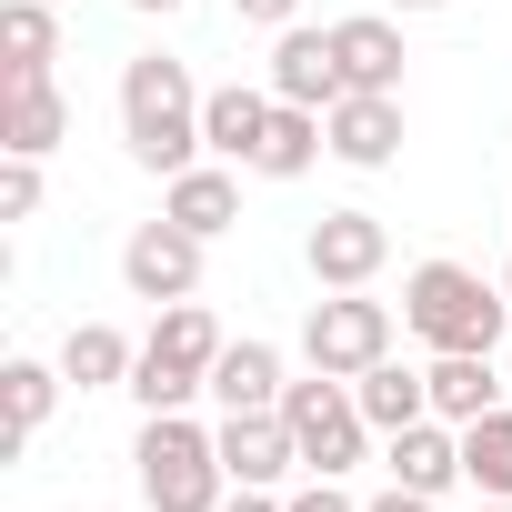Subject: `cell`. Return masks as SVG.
I'll list each match as a JSON object with an SVG mask.
<instances>
[{"instance_id": "8992f818", "label": "cell", "mask_w": 512, "mask_h": 512, "mask_svg": "<svg viewBox=\"0 0 512 512\" xmlns=\"http://www.w3.org/2000/svg\"><path fill=\"white\" fill-rule=\"evenodd\" d=\"M382 352H392V302H372V292H332V302H312V322H302V362H312V372L362 382Z\"/></svg>"}, {"instance_id": "277c9868", "label": "cell", "mask_w": 512, "mask_h": 512, "mask_svg": "<svg viewBox=\"0 0 512 512\" xmlns=\"http://www.w3.org/2000/svg\"><path fill=\"white\" fill-rule=\"evenodd\" d=\"M211 362H221V322L201 302H171L151 322V342H141V362H131L121 392H141V412H181L191 392H211Z\"/></svg>"}, {"instance_id": "9a60e30c", "label": "cell", "mask_w": 512, "mask_h": 512, "mask_svg": "<svg viewBox=\"0 0 512 512\" xmlns=\"http://www.w3.org/2000/svg\"><path fill=\"white\" fill-rule=\"evenodd\" d=\"M161 211H171L181 231L221 241V231L241 221V181H231V161H191V171H171V181H161Z\"/></svg>"}, {"instance_id": "ba28073f", "label": "cell", "mask_w": 512, "mask_h": 512, "mask_svg": "<svg viewBox=\"0 0 512 512\" xmlns=\"http://www.w3.org/2000/svg\"><path fill=\"white\" fill-rule=\"evenodd\" d=\"M302 262H312L322 292H372V272L392 262V231H382L372 211H322L312 241H302Z\"/></svg>"}, {"instance_id": "4fadbf2b", "label": "cell", "mask_w": 512, "mask_h": 512, "mask_svg": "<svg viewBox=\"0 0 512 512\" xmlns=\"http://www.w3.org/2000/svg\"><path fill=\"white\" fill-rule=\"evenodd\" d=\"M272 111H282L272 91H251V81H221V91L201 101V151H211V161H241V171H251V151H262Z\"/></svg>"}, {"instance_id": "603a6c76", "label": "cell", "mask_w": 512, "mask_h": 512, "mask_svg": "<svg viewBox=\"0 0 512 512\" xmlns=\"http://www.w3.org/2000/svg\"><path fill=\"white\" fill-rule=\"evenodd\" d=\"M51 61H61L51 0H0V71H51Z\"/></svg>"}, {"instance_id": "30bf717a", "label": "cell", "mask_w": 512, "mask_h": 512, "mask_svg": "<svg viewBox=\"0 0 512 512\" xmlns=\"http://www.w3.org/2000/svg\"><path fill=\"white\" fill-rule=\"evenodd\" d=\"M322 131H332V161L382 171V161L402 151V91H342V101L322 111Z\"/></svg>"}, {"instance_id": "44dd1931", "label": "cell", "mask_w": 512, "mask_h": 512, "mask_svg": "<svg viewBox=\"0 0 512 512\" xmlns=\"http://www.w3.org/2000/svg\"><path fill=\"white\" fill-rule=\"evenodd\" d=\"M492 402H502L492 352H432V412H442V422H482Z\"/></svg>"}, {"instance_id": "e0dca14e", "label": "cell", "mask_w": 512, "mask_h": 512, "mask_svg": "<svg viewBox=\"0 0 512 512\" xmlns=\"http://www.w3.org/2000/svg\"><path fill=\"white\" fill-rule=\"evenodd\" d=\"M282 352L272 342H221V362H211V402L221 412H282Z\"/></svg>"}, {"instance_id": "9c48e42d", "label": "cell", "mask_w": 512, "mask_h": 512, "mask_svg": "<svg viewBox=\"0 0 512 512\" xmlns=\"http://www.w3.org/2000/svg\"><path fill=\"white\" fill-rule=\"evenodd\" d=\"M211 442H221V472L251 482V492H282V472H302V442H292L282 412H221Z\"/></svg>"}, {"instance_id": "cb8c5ba5", "label": "cell", "mask_w": 512, "mask_h": 512, "mask_svg": "<svg viewBox=\"0 0 512 512\" xmlns=\"http://www.w3.org/2000/svg\"><path fill=\"white\" fill-rule=\"evenodd\" d=\"M131 342L111 332V322H71V342H61V372L81 382V392H111V382H131Z\"/></svg>"}, {"instance_id": "1f68e13d", "label": "cell", "mask_w": 512, "mask_h": 512, "mask_svg": "<svg viewBox=\"0 0 512 512\" xmlns=\"http://www.w3.org/2000/svg\"><path fill=\"white\" fill-rule=\"evenodd\" d=\"M482 512H512V502H482Z\"/></svg>"}, {"instance_id": "7c38bea8", "label": "cell", "mask_w": 512, "mask_h": 512, "mask_svg": "<svg viewBox=\"0 0 512 512\" xmlns=\"http://www.w3.org/2000/svg\"><path fill=\"white\" fill-rule=\"evenodd\" d=\"M272 101H302V111H332L342 101V51H332V31H282V51H272Z\"/></svg>"}, {"instance_id": "ffe728a7", "label": "cell", "mask_w": 512, "mask_h": 512, "mask_svg": "<svg viewBox=\"0 0 512 512\" xmlns=\"http://www.w3.org/2000/svg\"><path fill=\"white\" fill-rule=\"evenodd\" d=\"M332 151V131H322V111H302V101H282L272 111V131H262V151H251V171L262 181H302L312 161Z\"/></svg>"}, {"instance_id": "4316f807", "label": "cell", "mask_w": 512, "mask_h": 512, "mask_svg": "<svg viewBox=\"0 0 512 512\" xmlns=\"http://www.w3.org/2000/svg\"><path fill=\"white\" fill-rule=\"evenodd\" d=\"M231 11H241L251 31H292V11H302V0H231Z\"/></svg>"}, {"instance_id": "5b68a950", "label": "cell", "mask_w": 512, "mask_h": 512, "mask_svg": "<svg viewBox=\"0 0 512 512\" xmlns=\"http://www.w3.org/2000/svg\"><path fill=\"white\" fill-rule=\"evenodd\" d=\"M282 422H292V442H302V472H332V482H342V472L362 462V442H372L352 382H332V372L292 382V392H282Z\"/></svg>"}, {"instance_id": "d6986e66", "label": "cell", "mask_w": 512, "mask_h": 512, "mask_svg": "<svg viewBox=\"0 0 512 512\" xmlns=\"http://www.w3.org/2000/svg\"><path fill=\"white\" fill-rule=\"evenodd\" d=\"M61 382H71V372H51V362H0V402H11V432H0V452H11V462L41 442V422H51Z\"/></svg>"}, {"instance_id": "52a82bcc", "label": "cell", "mask_w": 512, "mask_h": 512, "mask_svg": "<svg viewBox=\"0 0 512 512\" xmlns=\"http://www.w3.org/2000/svg\"><path fill=\"white\" fill-rule=\"evenodd\" d=\"M121 282H131V302H151V312L191 302V292H201V231H181L171 211L141 221V231L121 241Z\"/></svg>"}, {"instance_id": "7402d4cb", "label": "cell", "mask_w": 512, "mask_h": 512, "mask_svg": "<svg viewBox=\"0 0 512 512\" xmlns=\"http://www.w3.org/2000/svg\"><path fill=\"white\" fill-rule=\"evenodd\" d=\"M462 482L482 502H512V402H492L482 422H462Z\"/></svg>"}, {"instance_id": "f546056e", "label": "cell", "mask_w": 512, "mask_h": 512, "mask_svg": "<svg viewBox=\"0 0 512 512\" xmlns=\"http://www.w3.org/2000/svg\"><path fill=\"white\" fill-rule=\"evenodd\" d=\"M131 11H161V21H171V11H181V0H131Z\"/></svg>"}, {"instance_id": "4dcf8cb0", "label": "cell", "mask_w": 512, "mask_h": 512, "mask_svg": "<svg viewBox=\"0 0 512 512\" xmlns=\"http://www.w3.org/2000/svg\"><path fill=\"white\" fill-rule=\"evenodd\" d=\"M392 11H442V0H392Z\"/></svg>"}, {"instance_id": "2e32d148", "label": "cell", "mask_w": 512, "mask_h": 512, "mask_svg": "<svg viewBox=\"0 0 512 512\" xmlns=\"http://www.w3.org/2000/svg\"><path fill=\"white\" fill-rule=\"evenodd\" d=\"M392 482H402V492H432V502H442V492L462 482V422L422 412L412 432H392Z\"/></svg>"}, {"instance_id": "3957f363", "label": "cell", "mask_w": 512, "mask_h": 512, "mask_svg": "<svg viewBox=\"0 0 512 512\" xmlns=\"http://www.w3.org/2000/svg\"><path fill=\"white\" fill-rule=\"evenodd\" d=\"M131 462H141V502H151V512H221V492H231L221 442H211L191 412H151L141 442H131Z\"/></svg>"}, {"instance_id": "8fae6325", "label": "cell", "mask_w": 512, "mask_h": 512, "mask_svg": "<svg viewBox=\"0 0 512 512\" xmlns=\"http://www.w3.org/2000/svg\"><path fill=\"white\" fill-rule=\"evenodd\" d=\"M61 131H71V101L51 91V71H11V81H0V151L51 161V151H61Z\"/></svg>"}, {"instance_id": "d6a6232c", "label": "cell", "mask_w": 512, "mask_h": 512, "mask_svg": "<svg viewBox=\"0 0 512 512\" xmlns=\"http://www.w3.org/2000/svg\"><path fill=\"white\" fill-rule=\"evenodd\" d=\"M502 292H512V272H502Z\"/></svg>"}, {"instance_id": "d4e9b609", "label": "cell", "mask_w": 512, "mask_h": 512, "mask_svg": "<svg viewBox=\"0 0 512 512\" xmlns=\"http://www.w3.org/2000/svg\"><path fill=\"white\" fill-rule=\"evenodd\" d=\"M31 211H41V161L11 151V161H0V221H31Z\"/></svg>"}, {"instance_id": "7a4b0ae2", "label": "cell", "mask_w": 512, "mask_h": 512, "mask_svg": "<svg viewBox=\"0 0 512 512\" xmlns=\"http://www.w3.org/2000/svg\"><path fill=\"white\" fill-rule=\"evenodd\" d=\"M502 322H512V292L482 282V272H462V262H422L402 282V332L432 342V352H492Z\"/></svg>"}, {"instance_id": "83f0119b", "label": "cell", "mask_w": 512, "mask_h": 512, "mask_svg": "<svg viewBox=\"0 0 512 512\" xmlns=\"http://www.w3.org/2000/svg\"><path fill=\"white\" fill-rule=\"evenodd\" d=\"M221 512H282V502H272V492H251V482H231V492H221Z\"/></svg>"}, {"instance_id": "f1b7e54d", "label": "cell", "mask_w": 512, "mask_h": 512, "mask_svg": "<svg viewBox=\"0 0 512 512\" xmlns=\"http://www.w3.org/2000/svg\"><path fill=\"white\" fill-rule=\"evenodd\" d=\"M362 512H432V492H402V482H392V492H382V502H362Z\"/></svg>"}, {"instance_id": "484cf974", "label": "cell", "mask_w": 512, "mask_h": 512, "mask_svg": "<svg viewBox=\"0 0 512 512\" xmlns=\"http://www.w3.org/2000/svg\"><path fill=\"white\" fill-rule=\"evenodd\" d=\"M282 512H362V502H352V492H342L332 472H312V482H302V492H292Z\"/></svg>"}, {"instance_id": "ac0fdd59", "label": "cell", "mask_w": 512, "mask_h": 512, "mask_svg": "<svg viewBox=\"0 0 512 512\" xmlns=\"http://www.w3.org/2000/svg\"><path fill=\"white\" fill-rule=\"evenodd\" d=\"M352 402H362V422H372V432H412V422L432 412V372H402V362L382 352V362L352 382Z\"/></svg>"}, {"instance_id": "6da1fadb", "label": "cell", "mask_w": 512, "mask_h": 512, "mask_svg": "<svg viewBox=\"0 0 512 512\" xmlns=\"http://www.w3.org/2000/svg\"><path fill=\"white\" fill-rule=\"evenodd\" d=\"M201 101L211 91H191V71L171 61V51H141L131 71H121V141H131V161L141 171H191L201 161Z\"/></svg>"}, {"instance_id": "5bb4252c", "label": "cell", "mask_w": 512, "mask_h": 512, "mask_svg": "<svg viewBox=\"0 0 512 512\" xmlns=\"http://www.w3.org/2000/svg\"><path fill=\"white\" fill-rule=\"evenodd\" d=\"M332 51H342V91H402V21L362 11V21H332Z\"/></svg>"}]
</instances>
